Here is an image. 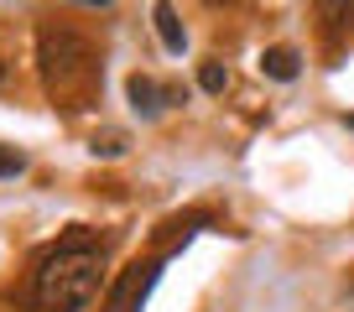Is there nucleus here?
Segmentation results:
<instances>
[{
  "instance_id": "nucleus-1",
  "label": "nucleus",
  "mask_w": 354,
  "mask_h": 312,
  "mask_svg": "<svg viewBox=\"0 0 354 312\" xmlns=\"http://www.w3.org/2000/svg\"><path fill=\"white\" fill-rule=\"evenodd\" d=\"M100 276H104V240H94L88 229H73L32 266L26 307L32 312H84L94 302V291H100Z\"/></svg>"
},
{
  "instance_id": "nucleus-2",
  "label": "nucleus",
  "mask_w": 354,
  "mask_h": 312,
  "mask_svg": "<svg viewBox=\"0 0 354 312\" xmlns=\"http://www.w3.org/2000/svg\"><path fill=\"white\" fill-rule=\"evenodd\" d=\"M37 68H42V84L63 110H88L94 89H100V63H94V47L78 32L47 21L37 32Z\"/></svg>"
},
{
  "instance_id": "nucleus-3",
  "label": "nucleus",
  "mask_w": 354,
  "mask_h": 312,
  "mask_svg": "<svg viewBox=\"0 0 354 312\" xmlns=\"http://www.w3.org/2000/svg\"><path fill=\"white\" fill-rule=\"evenodd\" d=\"M156 276H162V260H136V266H125L120 276H115V286H110V297H104V312H141L146 307V297H151V286H156Z\"/></svg>"
},
{
  "instance_id": "nucleus-4",
  "label": "nucleus",
  "mask_w": 354,
  "mask_h": 312,
  "mask_svg": "<svg viewBox=\"0 0 354 312\" xmlns=\"http://www.w3.org/2000/svg\"><path fill=\"white\" fill-rule=\"evenodd\" d=\"M125 94H131L136 115H146V120H156V115H162V104H172V89H156L146 73H131V78H125Z\"/></svg>"
},
{
  "instance_id": "nucleus-5",
  "label": "nucleus",
  "mask_w": 354,
  "mask_h": 312,
  "mask_svg": "<svg viewBox=\"0 0 354 312\" xmlns=\"http://www.w3.org/2000/svg\"><path fill=\"white\" fill-rule=\"evenodd\" d=\"M261 73L277 78V84H292V78L302 73V52L297 47H266L261 52Z\"/></svg>"
},
{
  "instance_id": "nucleus-6",
  "label": "nucleus",
  "mask_w": 354,
  "mask_h": 312,
  "mask_svg": "<svg viewBox=\"0 0 354 312\" xmlns=\"http://www.w3.org/2000/svg\"><path fill=\"white\" fill-rule=\"evenodd\" d=\"M151 21H156V37H162V47H167V52H183V47H188V37H183V21H177V11H172V6H156V11H151Z\"/></svg>"
},
{
  "instance_id": "nucleus-7",
  "label": "nucleus",
  "mask_w": 354,
  "mask_h": 312,
  "mask_svg": "<svg viewBox=\"0 0 354 312\" xmlns=\"http://www.w3.org/2000/svg\"><path fill=\"white\" fill-rule=\"evenodd\" d=\"M198 84H203V94H224V84H230L224 63H203V68H198Z\"/></svg>"
},
{
  "instance_id": "nucleus-8",
  "label": "nucleus",
  "mask_w": 354,
  "mask_h": 312,
  "mask_svg": "<svg viewBox=\"0 0 354 312\" xmlns=\"http://www.w3.org/2000/svg\"><path fill=\"white\" fill-rule=\"evenodd\" d=\"M94 156H120L125 151V135L120 130H104V135H94V146H88Z\"/></svg>"
},
{
  "instance_id": "nucleus-9",
  "label": "nucleus",
  "mask_w": 354,
  "mask_h": 312,
  "mask_svg": "<svg viewBox=\"0 0 354 312\" xmlns=\"http://www.w3.org/2000/svg\"><path fill=\"white\" fill-rule=\"evenodd\" d=\"M26 172V156L16 146H0V177H21Z\"/></svg>"
},
{
  "instance_id": "nucleus-10",
  "label": "nucleus",
  "mask_w": 354,
  "mask_h": 312,
  "mask_svg": "<svg viewBox=\"0 0 354 312\" xmlns=\"http://www.w3.org/2000/svg\"><path fill=\"white\" fill-rule=\"evenodd\" d=\"M344 125H349V130H354V115H344Z\"/></svg>"
}]
</instances>
